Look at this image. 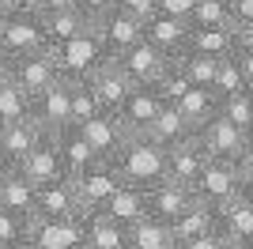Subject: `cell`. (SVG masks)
I'll use <instances>...</instances> for the list:
<instances>
[{
    "mask_svg": "<svg viewBox=\"0 0 253 249\" xmlns=\"http://www.w3.org/2000/svg\"><path fill=\"white\" fill-rule=\"evenodd\" d=\"M110 163H114L117 177L125 185H136V189H148L167 177V151L144 132H128L125 144L110 155Z\"/></svg>",
    "mask_w": 253,
    "mask_h": 249,
    "instance_id": "6da1fadb",
    "label": "cell"
},
{
    "mask_svg": "<svg viewBox=\"0 0 253 249\" xmlns=\"http://www.w3.org/2000/svg\"><path fill=\"white\" fill-rule=\"evenodd\" d=\"M253 181V159H242V163H223V159H208L204 163L201 181L193 185V197L204 200V204H223L227 197L250 189Z\"/></svg>",
    "mask_w": 253,
    "mask_h": 249,
    "instance_id": "7a4b0ae2",
    "label": "cell"
},
{
    "mask_svg": "<svg viewBox=\"0 0 253 249\" xmlns=\"http://www.w3.org/2000/svg\"><path fill=\"white\" fill-rule=\"evenodd\" d=\"M193 140L204 147V155H208V159H223V163H242V159H253L250 132L234 128V124L223 121L219 114H211L204 124H197Z\"/></svg>",
    "mask_w": 253,
    "mask_h": 249,
    "instance_id": "3957f363",
    "label": "cell"
},
{
    "mask_svg": "<svg viewBox=\"0 0 253 249\" xmlns=\"http://www.w3.org/2000/svg\"><path fill=\"white\" fill-rule=\"evenodd\" d=\"M45 49L53 53L61 80H87L98 64L110 61V53L98 45V38H95L91 31L80 34V38H72V42H64V45H45Z\"/></svg>",
    "mask_w": 253,
    "mask_h": 249,
    "instance_id": "277c9868",
    "label": "cell"
},
{
    "mask_svg": "<svg viewBox=\"0 0 253 249\" xmlns=\"http://www.w3.org/2000/svg\"><path fill=\"white\" fill-rule=\"evenodd\" d=\"M4 76H8V80L15 83V87H19L27 98H38L45 87H53V83L61 80V72H57V61H53V53H49V49L11 57L8 68H4Z\"/></svg>",
    "mask_w": 253,
    "mask_h": 249,
    "instance_id": "5b68a950",
    "label": "cell"
},
{
    "mask_svg": "<svg viewBox=\"0 0 253 249\" xmlns=\"http://www.w3.org/2000/svg\"><path fill=\"white\" fill-rule=\"evenodd\" d=\"M0 45H4V53H8V61H11V57H23V53L45 49L42 15H38L34 8L4 15V27H0Z\"/></svg>",
    "mask_w": 253,
    "mask_h": 249,
    "instance_id": "8992f818",
    "label": "cell"
},
{
    "mask_svg": "<svg viewBox=\"0 0 253 249\" xmlns=\"http://www.w3.org/2000/svg\"><path fill=\"white\" fill-rule=\"evenodd\" d=\"M215 234L227 246H250L253 238V200L250 189L227 197L223 204H215Z\"/></svg>",
    "mask_w": 253,
    "mask_h": 249,
    "instance_id": "52a82bcc",
    "label": "cell"
},
{
    "mask_svg": "<svg viewBox=\"0 0 253 249\" xmlns=\"http://www.w3.org/2000/svg\"><path fill=\"white\" fill-rule=\"evenodd\" d=\"M117 185H121V177H117L110 159H91L80 174H72V189H76V200H80L84 211H95Z\"/></svg>",
    "mask_w": 253,
    "mask_h": 249,
    "instance_id": "ba28073f",
    "label": "cell"
},
{
    "mask_svg": "<svg viewBox=\"0 0 253 249\" xmlns=\"http://www.w3.org/2000/svg\"><path fill=\"white\" fill-rule=\"evenodd\" d=\"M84 215L76 219H27V246L31 249H80Z\"/></svg>",
    "mask_w": 253,
    "mask_h": 249,
    "instance_id": "9c48e42d",
    "label": "cell"
},
{
    "mask_svg": "<svg viewBox=\"0 0 253 249\" xmlns=\"http://www.w3.org/2000/svg\"><path fill=\"white\" fill-rule=\"evenodd\" d=\"M91 34L98 38V45H102L110 57H121L125 49H132V45L144 38V27H140L136 19H128L121 8H110L106 15L91 19Z\"/></svg>",
    "mask_w": 253,
    "mask_h": 249,
    "instance_id": "30bf717a",
    "label": "cell"
},
{
    "mask_svg": "<svg viewBox=\"0 0 253 249\" xmlns=\"http://www.w3.org/2000/svg\"><path fill=\"white\" fill-rule=\"evenodd\" d=\"M11 170H15L23 181H31L34 189H38V185H49V181H57V177H64L61 155H57V144H53V132H42V140H38V144H34L19 163L11 166Z\"/></svg>",
    "mask_w": 253,
    "mask_h": 249,
    "instance_id": "8fae6325",
    "label": "cell"
},
{
    "mask_svg": "<svg viewBox=\"0 0 253 249\" xmlns=\"http://www.w3.org/2000/svg\"><path fill=\"white\" fill-rule=\"evenodd\" d=\"M114 64L125 72V80L132 83V87H151V83L163 76V68L170 64V57H163L155 45H148V42L140 38L132 49H125L121 57H114Z\"/></svg>",
    "mask_w": 253,
    "mask_h": 249,
    "instance_id": "7c38bea8",
    "label": "cell"
},
{
    "mask_svg": "<svg viewBox=\"0 0 253 249\" xmlns=\"http://www.w3.org/2000/svg\"><path fill=\"white\" fill-rule=\"evenodd\" d=\"M84 215V208L76 200L72 177H57L49 185H38L34 193V219H76Z\"/></svg>",
    "mask_w": 253,
    "mask_h": 249,
    "instance_id": "4fadbf2b",
    "label": "cell"
},
{
    "mask_svg": "<svg viewBox=\"0 0 253 249\" xmlns=\"http://www.w3.org/2000/svg\"><path fill=\"white\" fill-rule=\"evenodd\" d=\"M76 132L84 136V144L91 147L98 159H110L117 147L125 144V136H128V132H125V124L117 121V114H110V110H98V114L91 117V121H84Z\"/></svg>",
    "mask_w": 253,
    "mask_h": 249,
    "instance_id": "5bb4252c",
    "label": "cell"
},
{
    "mask_svg": "<svg viewBox=\"0 0 253 249\" xmlns=\"http://www.w3.org/2000/svg\"><path fill=\"white\" fill-rule=\"evenodd\" d=\"M193 189H185V185H174V181H155V185H148L144 189V204H148V215L151 219H159V223H174V219L185 211V208L193 204Z\"/></svg>",
    "mask_w": 253,
    "mask_h": 249,
    "instance_id": "9a60e30c",
    "label": "cell"
},
{
    "mask_svg": "<svg viewBox=\"0 0 253 249\" xmlns=\"http://www.w3.org/2000/svg\"><path fill=\"white\" fill-rule=\"evenodd\" d=\"M102 219H110V223H117V227L125 230V227H132L136 219H144L148 215V204H144V189H136V185H121L110 193V197L102 200V204L95 208Z\"/></svg>",
    "mask_w": 253,
    "mask_h": 249,
    "instance_id": "2e32d148",
    "label": "cell"
},
{
    "mask_svg": "<svg viewBox=\"0 0 253 249\" xmlns=\"http://www.w3.org/2000/svg\"><path fill=\"white\" fill-rule=\"evenodd\" d=\"M204 163H208L204 147L189 136L185 144H178V147H170V151H167V181L193 189L197 181H201V174H204Z\"/></svg>",
    "mask_w": 253,
    "mask_h": 249,
    "instance_id": "e0dca14e",
    "label": "cell"
},
{
    "mask_svg": "<svg viewBox=\"0 0 253 249\" xmlns=\"http://www.w3.org/2000/svg\"><path fill=\"white\" fill-rule=\"evenodd\" d=\"M31 117L42 132H61L68 124V80H57L38 98H31Z\"/></svg>",
    "mask_w": 253,
    "mask_h": 249,
    "instance_id": "ac0fdd59",
    "label": "cell"
},
{
    "mask_svg": "<svg viewBox=\"0 0 253 249\" xmlns=\"http://www.w3.org/2000/svg\"><path fill=\"white\" fill-rule=\"evenodd\" d=\"M87 87H91V94L98 98V106L110 110V114H117V106L125 102V94L132 91V83H128L125 72L114 64V57H110L106 64H98L95 72L87 76Z\"/></svg>",
    "mask_w": 253,
    "mask_h": 249,
    "instance_id": "d6986e66",
    "label": "cell"
},
{
    "mask_svg": "<svg viewBox=\"0 0 253 249\" xmlns=\"http://www.w3.org/2000/svg\"><path fill=\"white\" fill-rule=\"evenodd\" d=\"M163 102L151 87H132L125 94V102L117 106V121L125 124V132H148V124L159 117Z\"/></svg>",
    "mask_w": 253,
    "mask_h": 249,
    "instance_id": "ffe728a7",
    "label": "cell"
},
{
    "mask_svg": "<svg viewBox=\"0 0 253 249\" xmlns=\"http://www.w3.org/2000/svg\"><path fill=\"white\" fill-rule=\"evenodd\" d=\"M185 38H189V23L174 19V15H155V19L144 23V42L155 45L163 57H181L185 53Z\"/></svg>",
    "mask_w": 253,
    "mask_h": 249,
    "instance_id": "44dd1931",
    "label": "cell"
},
{
    "mask_svg": "<svg viewBox=\"0 0 253 249\" xmlns=\"http://www.w3.org/2000/svg\"><path fill=\"white\" fill-rule=\"evenodd\" d=\"M215 94H234V91H253V53H231L215 68Z\"/></svg>",
    "mask_w": 253,
    "mask_h": 249,
    "instance_id": "7402d4cb",
    "label": "cell"
},
{
    "mask_svg": "<svg viewBox=\"0 0 253 249\" xmlns=\"http://www.w3.org/2000/svg\"><path fill=\"white\" fill-rule=\"evenodd\" d=\"M38 140H42V128H38V121H34L31 114L0 128V151H4V159H8L11 166L19 163V159L38 144Z\"/></svg>",
    "mask_w": 253,
    "mask_h": 249,
    "instance_id": "603a6c76",
    "label": "cell"
},
{
    "mask_svg": "<svg viewBox=\"0 0 253 249\" xmlns=\"http://www.w3.org/2000/svg\"><path fill=\"white\" fill-rule=\"evenodd\" d=\"M208 230H215V208L204 204V200H193L170 223V238H174V246H181V242H193V238H201V234H208Z\"/></svg>",
    "mask_w": 253,
    "mask_h": 249,
    "instance_id": "cb8c5ba5",
    "label": "cell"
},
{
    "mask_svg": "<svg viewBox=\"0 0 253 249\" xmlns=\"http://www.w3.org/2000/svg\"><path fill=\"white\" fill-rule=\"evenodd\" d=\"M144 136H148V140H155L163 151H170V147L185 144V140L193 136V124L185 121L174 106H163V110H159V117L148 124V132H144Z\"/></svg>",
    "mask_w": 253,
    "mask_h": 249,
    "instance_id": "d4e9b609",
    "label": "cell"
},
{
    "mask_svg": "<svg viewBox=\"0 0 253 249\" xmlns=\"http://www.w3.org/2000/svg\"><path fill=\"white\" fill-rule=\"evenodd\" d=\"M42 27H45V45H64V42H72V38L91 31V19L80 8H68V11L42 15Z\"/></svg>",
    "mask_w": 253,
    "mask_h": 249,
    "instance_id": "484cf974",
    "label": "cell"
},
{
    "mask_svg": "<svg viewBox=\"0 0 253 249\" xmlns=\"http://www.w3.org/2000/svg\"><path fill=\"white\" fill-rule=\"evenodd\" d=\"M53 144H57V155H61V170H64V177H72V174H80L91 159H98L91 147L84 144V136L76 132L72 124H64L61 132H53Z\"/></svg>",
    "mask_w": 253,
    "mask_h": 249,
    "instance_id": "4316f807",
    "label": "cell"
},
{
    "mask_svg": "<svg viewBox=\"0 0 253 249\" xmlns=\"http://www.w3.org/2000/svg\"><path fill=\"white\" fill-rule=\"evenodd\" d=\"M125 249H174L170 223H159L151 215L136 219L132 227H125Z\"/></svg>",
    "mask_w": 253,
    "mask_h": 249,
    "instance_id": "83f0119b",
    "label": "cell"
},
{
    "mask_svg": "<svg viewBox=\"0 0 253 249\" xmlns=\"http://www.w3.org/2000/svg\"><path fill=\"white\" fill-rule=\"evenodd\" d=\"M80 249H125V230L102 219L98 211H84V242Z\"/></svg>",
    "mask_w": 253,
    "mask_h": 249,
    "instance_id": "f1b7e54d",
    "label": "cell"
},
{
    "mask_svg": "<svg viewBox=\"0 0 253 249\" xmlns=\"http://www.w3.org/2000/svg\"><path fill=\"white\" fill-rule=\"evenodd\" d=\"M185 49L223 61V57H231V27H189Z\"/></svg>",
    "mask_w": 253,
    "mask_h": 249,
    "instance_id": "f546056e",
    "label": "cell"
},
{
    "mask_svg": "<svg viewBox=\"0 0 253 249\" xmlns=\"http://www.w3.org/2000/svg\"><path fill=\"white\" fill-rule=\"evenodd\" d=\"M215 106H219V94L215 91H208V87H189V91L174 102V110H178V114L193 124V132H197V124L208 121V117L215 114Z\"/></svg>",
    "mask_w": 253,
    "mask_h": 249,
    "instance_id": "4dcf8cb0",
    "label": "cell"
},
{
    "mask_svg": "<svg viewBox=\"0 0 253 249\" xmlns=\"http://www.w3.org/2000/svg\"><path fill=\"white\" fill-rule=\"evenodd\" d=\"M34 193L38 189L31 181H23L15 170H8V181H4V197H0V208H8L11 215L19 219H31L34 215Z\"/></svg>",
    "mask_w": 253,
    "mask_h": 249,
    "instance_id": "1f68e13d",
    "label": "cell"
},
{
    "mask_svg": "<svg viewBox=\"0 0 253 249\" xmlns=\"http://www.w3.org/2000/svg\"><path fill=\"white\" fill-rule=\"evenodd\" d=\"M98 110H102V106H98V98L91 94L87 80H68V124L80 128V124L91 121Z\"/></svg>",
    "mask_w": 253,
    "mask_h": 249,
    "instance_id": "d6a6232c",
    "label": "cell"
},
{
    "mask_svg": "<svg viewBox=\"0 0 253 249\" xmlns=\"http://www.w3.org/2000/svg\"><path fill=\"white\" fill-rule=\"evenodd\" d=\"M174 64L181 68V76L189 80V87H208L215 83V68H219V61L215 57H204V53H181V57H174Z\"/></svg>",
    "mask_w": 253,
    "mask_h": 249,
    "instance_id": "836d02e7",
    "label": "cell"
},
{
    "mask_svg": "<svg viewBox=\"0 0 253 249\" xmlns=\"http://www.w3.org/2000/svg\"><path fill=\"white\" fill-rule=\"evenodd\" d=\"M250 94H253V91H234V94H219V106H215V114H219L223 121H231L234 128H242V132H250V124H253Z\"/></svg>",
    "mask_w": 253,
    "mask_h": 249,
    "instance_id": "e575fe53",
    "label": "cell"
},
{
    "mask_svg": "<svg viewBox=\"0 0 253 249\" xmlns=\"http://www.w3.org/2000/svg\"><path fill=\"white\" fill-rule=\"evenodd\" d=\"M31 114V98L8 80V76H0V128L11 121H19V117Z\"/></svg>",
    "mask_w": 253,
    "mask_h": 249,
    "instance_id": "d590c367",
    "label": "cell"
},
{
    "mask_svg": "<svg viewBox=\"0 0 253 249\" xmlns=\"http://www.w3.org/2000/svg\"><path fill=\"white\" fill-rule=\"evenodd\" d=\"M151 91L159 94V102H163V106H174V102L181 98V94L189 91V80L181 76V68H178V64L170 61L167 68H163V76H159V80L151 83Z\"/></svg>",
    "mask_w": 253,
    "mask_h": 249,
    "instance_id": "8d00e7d4",
    "label": "cell"
},
{
    "mask_svg": "<svg viewBox=\"0 0 253 249\" xmlns=\"http://www.w3.org/2000/svg\"><path fill=\"white\" fill-rule=\"evenodd\" d=\"M185 23H189V27H231L227 0H197Z\"/></svg>",
    "mask_w": 253,
    "mask_h": 249,
    "instance_id": "74e56055",
    "label": "cell"
},
{
    "mask_svg": "<svg viewBox=\"0 0 253 249\" xmlns=\"http://www.w3.org/2000/svg\"><path fill=\"white\" fill-rule=\"evenodd\" d=\"M19 246H27V219L0 208V249H19Z\"/></svg>",
    "mask_w": 253,
    "mask_h": 249,
    "instance_id": "f35d334b",
    "label": "cell"
},
{
    "mask_svg": "<svg viewBox=\"0 0 253 249\" xmlns=\"http://www.w3.org/2000/svg\"><path fill=\"white\" fill-rule=\"evenodd\" d=\"M117 8L125 11L128 19H136L140 27H144V23H148V19H155V15H159L155 0H117Z\"/></svg>",
    "mask_w": 253,
    "mask_h": 249,
    "instance_id": "ab89813d",
    "label": "cell"
},
{
    "mask_svg": "<svg viewBox=\"0 0 253 249\" xmlns=\"http://www.w3.org/2000/svg\"><path fill=\"white\" fill-rule=\"evenodd\" d=\"M231 27H253V0H227Z\"/></svg>",
    "mask_w": 253,
    "mask_h": 249,
    "instance_id": "60d3db41",
    "label": "cell"
},
{
    "mask_svg": "<svg viewBox=\"0 0 253 249\" xmlns=\"http://www.w3.org/2000/svg\"><path fill=\"white\" fill-rule=\"evenodd\" d=\"M197 0H155L159 15H174V19H189V11Z\"/></svg>",
    "mask_w": 253,
    "mask_h": 249,
    "instance_id": "b9f144b4",
    "label": "cell"
},
{
    "mask_svg": "<svg viewBox=\"0 0 253 249\" xmlns=\"http://www.w3.org/2000/svg\"><path fill=\"white\" fill-rule=\"evenodd\" d=\"M174 249H231V246H227L215 230H208V234H201V238H193V242H181V246H174Z\"/></svg>",
    "mask_w": 253,
    "mask_h": 249,
    "instance_id": "7bdbcfd3",
    "label": "cell"
},
{
    "mask_svg": "<svg viewBox=\"0 0 253 249\" xmlns=\"http://www.w3.org/2000/svg\"><path fill=\"white\" fill-rule=\"evenodd\" d=\"M231 53H253V27H231Z\"/></svg>",
    "mask_w": 253,
    "mask_h": 249,
    "instance_id": "ee69618b",
    "label": "cell"
},
{
    "mask_svg": "<svg viewBox=\"0 0 253 249\" xmlns=\"http://www.w3.org/2000/svg\"><path fill=\"white\" fill-rule=\"evenodd\" d=\"M76 8L84 11L87 19H98V15H106L110 8H117V0H76Z\"/></svg>",
    "mask_w": 253,
    "mask_h": 249,
    "instance_id": "f6af8a7d",
    "label": "cell"
},
{
    "mask_svg": "<svg viewBox=\"0 0 253 249\" xmlns=\"http://www.w3.org/2000/svg\"><path fill=\"white\" fill-rule=\"evenodd\" d=\"M31 8L38 11V15H49V11H68V8H76V0H31Z\"/></svg>",
    "mask_w": 253,
    "mask_h": 249,
    "instance_id": "bcb514c9",
    "label": "cell"
},
{
    "mask_svg": "<svg viewBox=\"0 0 253 249\" xmlns=\"http://www.w3.org/2000/svg\"><path fill=\"white\" fill-rule=\"evenodd\" d=\"M31 8V0H0V11L4 15H11V11H27Z\"/></svg>",
    "mask_w": 253,
    "mask_h": 249,
    "instance_id": "7dc6e473",
    "label": "cell"
},
{
    "mask_svg": "<svg viewBox=\"0 0 253 249\" xmlns=\"http://www.w3.org/2000/svg\"><path fill=\"white\" fill-rule=\"evenodd\" d=\"M4 68H8V53H4V45H0V76H4Z\"/></svg>",
    "mask_w": 253,
    "mask_h": 249,
    "instance_id": "c3c4849f",
    "label": "cell"
},
{
    "mask_svg": "<svg viewBox=\"0 0 253 249\" xmlns=\"http://www.w3.org/2000/svg\"><path fill=\"white\" fill-rule=\"evenodd\" d=\"M4 181H8V170H0V197H4Z\"/></svg>",
    "mask_w": 253,
    "mask_h": 249,
    "instance_id": "681fc988",
    "label": "cell"
},
{
    "mask_svg": "<svg viewBox=\"0 0 253 249\" xmlns=\"http://www.w3.org/2000/svg\"><path fill=\"white\" fill-rule=\"evenodd\" d=\"M0 170H11V163L4 159V151H0Z\"/></svg>",
    "mask_w": 253,
    "mask_h": 249,
    "instance_id": "f907efd6",
    "label": "cell"
},
{
    "mask_svg": "<svg viewBox=\"0 0 253 249\" xmlns=\"http://www.w3.org/2000/svg\"><path fill=\"white\" fill-rule=\"evenodd\" d=\"M231 249H250V246H231Z\"/></svg>",
    "mask_w": 253,
    "mask_h": 249,
    "instance_id": "816d5d0a",
    "label": "cell"
},
{
    "mask_svg": "<svg viewBox=\"0 0 253 249\" xmlns=\"http://www.w3.org/2000/svg\"><path fill=\"white\" fill-rule=\"evenodd\" d=\"M0 27H4V11H0Z\"/></svg>",
    "mask_w": 253,
    "mask_h": 249,
    "instance_id": "f5cc1de1",
    "label": "cell"
},
{
    "mask_svg": "<svg viewBox=\"0 0 253 249\" xmlns=\"http://www.w3.org/2000/svg\"><path fill=\"white\" fill-rule=\"evenodd\" d=\"M19 249H31V246H19Z\"/></svg>",
    "mask_w": 253,
    "mask_h": 249,
    "instance_id": "db71d44e",
    "label": "cell"
}]
</instances>
